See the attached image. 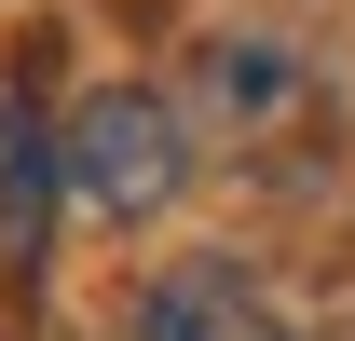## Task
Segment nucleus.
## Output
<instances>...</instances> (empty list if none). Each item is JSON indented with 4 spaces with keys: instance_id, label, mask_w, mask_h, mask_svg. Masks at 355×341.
I'll use <instances>...</instances> for the list:
<instances>
[{
    "instance_id": "1",
    "label": "nucleus",
    "mask_w": 355,
    "mask_h": 341,
    "mask_svg": "<svg viewBox=\"0 0 355 341\" xmlns=\"http://www.w3.org/2000/svg\"><path fill=\"white\" fill-rule=\"evenodd\" d=\"M191 110H205L232 150L301 164L314 137H328V69H314L301 42H273V28H219V42H191Z\"/></svg>"
},
{
    "instance_id": "2",
    "label": "nucleus",
    "mask_w": 355,
    "mask_h": 341,
    "mask_svg": "<svg viewBox=\"0 0 355 341\" xmlns=\"http://www.w3.org/2000/svg\"><path fill=\"white\" fill-rule=\"evenodd\" d=\"M178 177H191V110L164 82H96L69 110V191L96 218H164Z\"/></svg>"
},
{
    "instance_id": "3",
    "label": "nucleus",
    "mask_w": 355,
    "mask_h": 341,
    "mask_svg": "<svg viewBox=\"0 0 355 341\" xmlns=\"http://www.w3.org/2000/svg\"><path fill=\"white\" fill-rule=\"evenodd\" d=\"M137 341H287V328L232 259H164L150 300H137Z\"/></svg>"
},
{
    "instance_id": "4",
    "label": "nucleus",
    "mask_w": 355,
    "mask_h": 341,
    "mask_svg": "<svg viewBox=\"0 0 355 341\" xmlns=\"http://www.w3.org/2000/svg\"><path fill=\"white\" fill-rule=\"evenodd\" d=\"M55 177H69V123H42L28 96H0V259H14V273L42 259V218H55Z\"/></svg>"
}]
</instances>
